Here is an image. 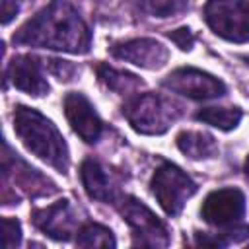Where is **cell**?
<instances>
[{"mask_svg": "<svg viewBox=\"0 0 249 249\" xmlns=\"http://www.w3.org/2000/svg\"><path fill=\"white\" fill-rule=\"evenodd\" d=\"M14 43L68 53H88L91 31L68 0H53L14 35Z\"/></svg>", "mask_w": 249, "mask_h": 249, "instance_id": "1", "label": "cell"}, {"mask_svg": "<svg viewBox=\"0 0 249 249\" xmlns=\"http://www.w3.org/2000/svg\"><path fill=\"white\" fill-rule=\"evenodd\" d=\"M14 130L29 152L60 173H66L70 161L68 146L58 128L47 117L35 109L18 105L14 111Z\"/></svg>", "mask_w": 249, "mask_h": 249, "instance_id": "2", "label": "cell"}, {"mask_svg": "<svg viewBox=\"0 0 249 249\" xmlns=\"http://www.w3.org/2000/svg\"><path fill=\"white\" fill-rule=\"evenodd\" d=\"M123 115L136 132L161 134L181 115V107L165 95L138 93L123 105Z\"/></svg>", "mask_w": 249, "mask_h": 249, "instance_id": "3", "label": "cell"}, {"mask_svg": "<svg viewBox=\"0 0 249 249\" xmlns=\"http://www.w3.org/2000/svg\"><path fill=\"white\" fill-rule=\"evenodd\" d=\"M204 19L210 29L226 41H249V0H208Z\"/></svg>", "mask_w": 249, "mask_h": 249, "instance_id": "4", "label": "cell"}, {"mask_svg": "<svg viewBox=\"0 0 249 249\" xmlns=\"http://www.w3.org/2000/svg\"><path fill=\"white\" fill-rule=\"evenodd\" d=\"M150 187H152V193L158 198L160 206L169 216H177L183 210L187 198H191L196 193V183L181 167H177L169 161L161 163L154 171Z\"/></svg>", "mask_w": 249, "mask_h": 249, "instance_id": "5", "label": "cell"}, {"mask_svg": "<svg viewBox=\"0 0 249 249\" xmlns=\"http://www.w3.org/2000/svg\"><path fill=\"white\" fill-rule=\"evenodd\" d=\"M163 88L191 99H214L226 93V86L222 80L191 66L173 70L163 80Z\"/></svg>", "mask_w": 249, "mask_h": 249, "instance_id": "6", "label": "cell"}, {"mask_svg": "<svg viewBox=\"0 0 249 249\" xmlns=\"http://www.w3.org/2000/svg\"><path fill=\"white\" fill-rule=\"evenodd\" d=\"M123 218L126 224L134 230L136 235H142L140 243L146 245H165L169 235L165 224L138 198L134 196H124L119 206Z\"/></svg>", "mask_w": 249, "mask_h": 249, "instance_id": "7", "label": "cell"}, {"mask_svg": "<svg viewBox=\"0 0 249 249\" xmlns=\"http://www.w3.org/2000/svg\"><path fill=\"white\" fill-rule=\"evenodd\" d=\"M202 218L214 226H230L245 214V195L235 187L212 191L200 208Z\"/></svg>", "mask_w": 249, "mask_h": 249, "instance_id": "8", "label": "cell"}, {"mask_svg": "<svg viewBox=\"0 0 249 249\" xmlns=\"http://www.w3.org/2000/svg\"><path fill=\"white\" fill-rule=\"evenodd\" d=\"M64 115L72 130L84 142H95L103 132V121L95 113V107L84 93L70 91L64 97Z\"/></svg>", "mask_w": 249, "mask_h": 249, "instance_id": "9", "label": "cell"}, {"mask_svg": "<svg viewBox=\"0 0 249 249\" xmlns=\"http://www.w3.org/2000/svg\"><path fill=\"white\" fill-rule=\"evenodd\" d=\"M111 54L148 70L161 68L169 60V51L156 39H130L115 43L111 47Z\"/></svg>", "mask_w": 249, "mask_h": 249, "instance_id": "10", "label": "cell"}, {"mask_svg": "<svg viewBox=\"0 0 249 249\" xmlns=\"http://www.w3.org/2000/svg\"><path fill=\"white\" fill-rule=\"evenodd\" d=\"M2 169H4V177H12L14 185L23 189L31 196H41V195H49L56 191L54 185L47 177H43L37 169L21 161L18 154H10V146L6 142H4V167Z\"/></svg>", "mask_w": 249, "mask_h": 249, "instance_id": "11", "label": "cell"}, {"mask_svg": "<svg viewBox=\"0 0 249 249\" xmlns=\"http://www.w3.org/2000/svg\"><path fill=\"white\" fill-rule=\"evenodd\" d=\"M33 224L53 239H70L72 230L76 226L72 208L68 200H58L45 208L33 212Z\"/></svg>", "mask_w": 249, "mask_h": 249, "instance_id": "12", "label": "cell"}, {"mask_svg": "<svg viewBox=\"0 0 249 249\" xmlns=\"http://www.w3.org/2000/svg\"><path fill=\"white\" fill-rule=\"evenodd\" d=\"M8 76L18 89H21L29 95L39 97L49 91V84L41 72V62H39V58H35L31 54L14 56V60L10 62V68H8Z\"/></svg>", "mask_w": 249, "mask_h": 249, "instance_id": "13", "label": "cell"}, {"mask_svg": "<svg viewBox=\"0 0 249 249\" xmlns=\"http://www.w3.org/2000/svg\"><path fill=\"white\" fill-rule=\"evenodd\" d=\"M80 177H82V185L86 189V193L101 202H113L117 189L113 187L107 171L93 160H86L80 167Z\"/></svg>", "mask_w": 249, "mask_h": 249, "instance_id": "14", "label": "cell"}, {"mask_svg": "<svg viewBox=\"0 0 249 249\" xmlns=\"http://www.w3.org/2000/svg\"><path fill=\"white\" fill-rule=\"evenodd\" d=\"M177 148L193 158V160H202V158H212L218 152V144L212 134L200 132V130H183L177 134Z\"/></svg>", "mask_w": 249, "mask_h": 249, "instance_id": "15", "label": "cell"}, {"mask_svg": "<svg viewBox=\"0 0 249 249\" xmlns=\"http://www.w3.org/2000/svg\"><path fill=\"white\" fill-rule=\"evenodd\" d=\"M97 78L113 91H119V93H130L134 91L136 88L142 86V82L134 76V74H128V72H123V70H117L109 64H97Z\"/></svg>", "mask_w": 249, "mask_h": 249, "instance_id": "16", "label": "cell"}, {"mask_svg": "<svg viewBox=\"0 0 249 249\" xmlns=\"http://www.w3.org/2000/svg\"><path fill=\"white\" fill-rule=\"evenodd\" d=\"M196 119L206 124L218 126L222 130H231L239 124L241 111L237 107H206L196 113Z\"/></svg>", "mask_w": 249, "mask_h": 249, "instance_id": "17", "label": "cell"}, {"mask_svg": "<svg viewBox=\"0 0 249 249\" xmlns=\"http://www.w3.org/2000/svg\"><path fill=\"white\" fill-rule=\"evenodd\" d=\"M76 243L82 247H115V237L109 228L88 222L78 230Z\"/></svg>", "mask_w": 249, "mask_h": 249, "instance_id": "18", "label": "cell"}, {"mask_svg": "<svg viewBox=\"0 0 249 249\" xmlns=\"http://www.w3.org/2000/svg\"><path fill=\"white\" fill-rule=\"evenodd\" d=\"M189 0H138V8L154 18H173L185 12Z\"/></svg>", "mask_w": 249, "mask_h": 249, "instance_id": "19", "label": "cell"}, {"mask_svg": "<svg viewBox=\"0 0 249 249\" xmlns=\"http://www.w3.org/2000/svg\"><path fill=\"white\" fill-rule=\"evenodd\" d=\"M49 68H51V72H53L60 82H68V80H72V78H74V74L78 72V68H76L72 62L56 60V58L49 60Z\"/></svg>", "mask_w": 249, "mask_h": 249, "instance_id": "20", "label": "cell"}, {"mask_svg": "<svg viewBox=\"0 0 249 249\" xmlns=\"http://www.w3.org/2000/svg\"><path fill=\"white\" fill-rule=\"evenodd\" d=\"M2 228H4V245L6 247H14L19 243L21 239V228L18 220L12 218H4L2 220Z\"/></svg>", "mask_w": 249, "mask_h": 249, "instance_id": "21", "label": "cell"}, {"mask_svg": "<svg viewBox=\"0 0 249 249\" xmlns=\"http://www.w3.org/2000/svg\"><path fill=\"white\" fill-rule=\"evenodd\" d=\"M167 37L181 49V51H191L193 49V43H195V37H193V33H191V29L189 27H179V29H175V31H171V33H167Z\"/></svg>", "mask_w": 249, "mask_h": 249, "instance_id": "22", "label": "cell"}, {"mask_svg": "<svg viewBox=\"0 0 249 249\" xmlns=\"http://www.w3.org/2000/svg\"><path fill=\"white\" fill-rule=\"evenodd\" d=\"M23 2L25 0H2V21L10 23V19L19 12Z\"/></svg>", "mask_w": 249, "mask_h": 249, "instance_id": "23", "label": "cell"}, {"mask_svg": "<svg viewBox=\"0 0 249 249\" xmlns=\"http://www.w3.org/2000/svg\"><path fill=\"white\" fill-rule=\"evenodd\" d=\"M245 169H247V175H249V158H247V165H245Z\"/></svg>", "mask_w": 249, "mask_h": 249, "instance_id": "24", "label": "cell"}, {"mask_svg": "<svg viewBox=\"0 0 249 249\" xmlns=\"http://www.w3.org/2000/svg\"><path fill=\"white\" fill-rule=\"evenodd\" d=\"M247 62H249V56H247Z\"/></svg>", "mask_w": 249, "mask_h": 249, "instance_id": "25", "label": "cell"}]
</instances>
